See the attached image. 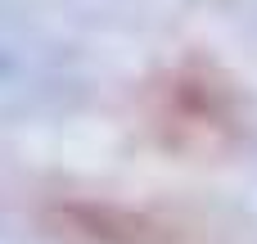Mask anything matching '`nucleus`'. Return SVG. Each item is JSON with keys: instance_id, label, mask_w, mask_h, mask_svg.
Listing matches in <instances>:
<instances>
[{"instance_id": "f257e3e1", "label": "nucleus", "mask_w": 257, "mask_h": 244, "mask_svg": "<svg viewBox=\"0 0 257 244\" xmlns=\"http://www.w3.org/2000/svg\"><path fill=\"white\" fill-rule=\"evenodd\" d=\"M145 136L185 163H221L253 145L257 109L248 86L208 54H181L140 86Z\"/></svg>"}, {"instance_id": "f03ea898", "label": "nucleus", "mask_w": 257, "mask_h": 244, "mask_svg": "<svg viewBox=\"0 0 257 244\" xmlns=\"http://www.w3.org/2000/svg\"><path fill=\"white\" fill-rule=\"evenodd\" d=\"M32 217L59 244H208L203 226L181 213L86 190H50Z\"/></svg>"}]
</instances>
